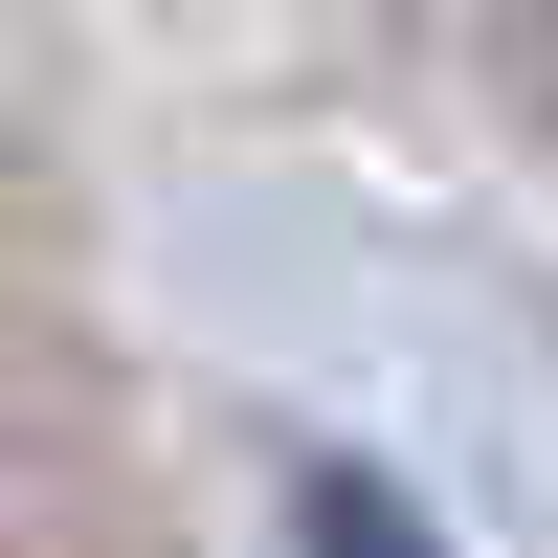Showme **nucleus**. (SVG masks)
Returning <instances> with one entry per match:
<instances>
[{"label":"nucleus","mask_w":558,"mask_h":558,"mask_svg":"<svg viewBox=\"0 0 558 558\" xmlns=\"http://www.w3.org/2000/svg\"><path fill=\"white\" fill-rule=\"evenodd\" d=\"M291 558H447V536L402 514L380 470H313V492H291Z\"/></svg>","instance_id":"f257e3e1"}]
</instances>
